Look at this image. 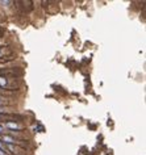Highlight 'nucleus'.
<instances>
[{
	"label": "nucleus",
	"mask_w": 146,
	"mask_h": 155,
	"mask_svg": "<svg viewBox=\"0 0 146 155\" xmlns=\"http://www.w3.org/2000/svg\"><path fill=\"white\" fill-rule=\"evenodd\" d=\"M21 78L11 76V75H0V90L9 91V92H21L22 87Z\"/></svg>",
	"instance_id": "nucleus-1"
},
{
	"label": "nucleus",
	"mask_w": 146,
	"mask_h": 155,
	"mask_svg": "<svg viewBox=\"0 0 146 155\" xmlns=\"http://www.w3.org/2000/svg\"><path fill=\"white\" fill-rule=\"evenodd\" d=\"M15 104H17L16 97L0 95V106H15Z\"/></svg>",
	"instance_id": "nucleus-2"
},
{
	"label": "nucleus",
	"mask_w": 146,
	"mask_h": 155,
	"mask_svg": "<svg viewBox=\"0 0 146 155\" xmlns=\"http://www.w3.org/2000/svg\"><path fill=\"white\" fill-rule=\"evenodd\" d=\"M7 46H11L9 41H5L4 38H0V49H2V47H7Z\"/></svg>",
	"instance_id": "nucleus-3"
},
{
	"label": "nucleus",
	"mask_w": 146,
	"mask_h": 155,
	"mask_svg": "<svg viewBox=\"0 0 146 155\" xmlns=\"http://www.w3.org/2000/svg\"><path fill=\"white\" fill-rule=\"evenodd\" d=\"M0 155H9V154H7V152H4L3 150H0Z\"/></svg>",
	"instance_id": "nucleus-4"
}]
</instances>
